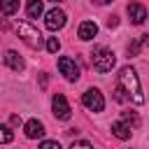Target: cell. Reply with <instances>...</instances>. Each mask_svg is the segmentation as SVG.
Instances as JSON below:
<instances>
[{"mask_svg":"<svg viewBox=\"0 0 149 149\" xmlns=\"http://www.w3.org/2000/svg\"><path fill=\"white\" fill-rule=\"evenodd\" d=\"M119 86L123 88V93H128V100H133L135 105H142L144 102V95H142V88H140V79H137V72L133 68H121L119 72Z\"/></svg>","mask_w":149,"mask_h":149,"instance_id":"cell-1","label":"cell"},{"mask_svg":"<svg viewBox=\"0 0 149 149\" xmlns=\"http://www.w3.org/2000/svg\"><path fill=\"white\" fill-rule=\"evenodd\" d=\"M91 56H93V58H91V63H93V68H95L98 72H109V70L114 68V63H116L114 51H112V49H107V47H95Z\"/></svg>","mask_w":149,"mask_h":149,"instance_id":"cell-2","label":"cell"},{"mask_svg":"<svg viewBox=\"0 0 149 149\" xmlns=\"http://www.w3.org/2000/svg\"><path fill=\"white\" fill-rule=\"evenodd\" d=\"M16 35H19L30 49H40V47H42V35H40V30L33 28L30 23H19V26H16Z\"/></svg>","mask_w":149,"mask_h":149,"instance_id":"cell-3","label":"cell"},{"mask_svg":"<svg viewBox=\"0 0 149 149\" xmlns=\"http://www.w3.org/2000/svg\"><path fill=\"white\" fill-rule=\"evenodd\" d=\"M81 102H84V107L91 109V112H102V109H105V100H102V93H100L98 88H88V91L81 95Z\"/></svg>","mask_w":149,"mask_h":149,"instance_id":"cell-4","label":"cell"},{"mask_svg":"<svg viewBox=\"0 0 149 149\" xmlns=\"http://www.w3.org/2000/svg\"><path fill=\"white\" fill-rule=\"evenodd\" d=\"M51 107H54V116L61 119V121H68L72 116V109H70V105H68V100H65L63 93H56L51 98Z\"/></svg>","mask_w":149,"mask_h":149,"instance_id":"cell-5","label":"cell"},{"mask_svg":"<svg viewBox=\"0 0 149 149\" xmlns=\"http://www.w3.org/2000/svg\"><path fill=\"white\" fill-rule=\"evenodd\" d=\"M58 70H61V74H63L68 81H77V79H79V68H77V63H74L70 56H61V58H58Z\"/></svg>","mask_w":149,"mask_h":149,"instance_id":"cell-6","label":"cell"},{"mask_svg":"<svg viewBox=\"0 0 149 149\" xmlns=\"http://www.w3.org/2000/svg\"><path fill=\"white\" fill-rule=\"evenodd\" d=\"M65 21H68V19H65V12H63V9H56V7L49 9V12H47V19H44V23H47L49 30H61V28L65 26Z\"/></svg>","mask_w":149,"mask_h":149,"instance_id":"cell-7","label":"cell"},{"mask_svg":"<svg viewBox=\"0 0 149 149\" xmlns=\"http://www.w3.org/2000/svg\"><path fill=\"white\" fill-rule=\"evenodd\" d=\"M126 12H128V16H130V21H133L135 26H142V23L147 21V7L140 5V2H130V5L126 7Z\"/></svg>","mask_w":149,"mask_h":149,"instance_id":"cell-8","label":"cell"},{"mask_svg":"<svg viewBox=\"0 0 149 149\" xmlns=\"http://www.w3.org/2000/svg\"><path fill=\"white\" fill-rule=\"evenodd\" d=\"M23 130H26V137L37 140V137H42V135H44V123H42V121H37V119H30V121H26Z\"/></svg>","mask_w":149,"mask_h":149,"instance_id":"cell-9","label":"cell"},{"mask_svg":"<svg viewBox=\"0 0 149 149\" xmlns=\"http://www.w3.org/2000/svg\"><path fill=\"white\" fill-rule=\"evenodd\" d=\"M77 35H79V40H93V37L98 35V26H95V21H81Z\"/></svg>","mask_w":149,"mask_h":149,"instance_id":"cell-10","label":"cell"},{"mask_svg":"<svg viewBox=\"0 0 149 149\" xmlns=\"http://www.w3.org/2000/svg\"><path fill=\"white\" fill-rule=\"evenodd\" d=\"M5 63H7V65H9L12 70H14V72H21V70L26 68V63H23V58H21V56H19V54H16L14 49H9V51L5 54Z\"/></svg>","mask_w":149,"mask_h":149,"instance_id":"cell-11","label":"cell"},{"mask_svg":"<svg viewBox=\"0 0 149 149\" xmlns=\"http://www.w3.org/2000/svg\"><path fill=\"white\" fill-rule=\"evenodd\" d=\"M144 47H149V35H140V37H135V40L128 44V56H140V51H142Z\"/></svg>","mask_w":149,"mask_h":149,"instance_id":"cell-12","label":"cell"},{"mask_svg":"<svg viewBox=\"0 0 149 149\" xmlns=\"http://www.w3.org/2000/svg\"><path fill=\"white\" fill-rule=\"evenodd\" d=\"M112 135L119 140H128L130 137V126H126L123 121H114L112 123Z\"/></svg>","mask_w":149,"mask_h":149,"instance_id":"cell-13","label":"cell"},{"mask_svg":"<svg viewBox=\"0 0 149 149\" xmlns=\"http://www.w3.org/2000/svg\"><path fill=\"white\" fill-rule=\"evenodd\" d=\"M0 12L5 16H12L19 12V0H0Z\"/></svg>","mask_w":149,"mask_h":149,"instance_id":"cell-14","label":"cell"},{"mask_svg":"<svg viewBox=\"0 0 149 149\" xmlns=\"http://www.w3.org/2000/svg\"><path fill=\"white\" fill-rule=\"evenodd\" d=\"M26 14H28V19H37V16H42V0H30Z\"/></svg>","mask_w":149,"mask_h":149,"instance_id":"cell-15","label":"cell"},{"mask_svg":"<svg viewBox=\"0 0 149 149\" xmlns=\"http://www.w3.org/2000/svg\"><path fill=\"white\" fill-rule=\"evenodd\" d=\"M12 140H14V133H12L7 126H2V123H0V144H9Z\"/></svg>","mask_w":149,"mask_h":149,"instance_id":"cell-16","label":"cell"},{"mask_svg":"<svg viewBox=\"0 0 149 149\" xmlns=\"http://www.w3.org/2000/svg\"><path fill=\"white\" fill-rule=\"evenodd\" d=\"M123 123H126V126H137L140 119H137L135 112H123Z\"/></svg>","mask_w":149,"mask_h":149,"instance_id":"cell-17","label":"cell"},{"mask_svg":"<svg viewBox=\"0 0 149 149\" xmlns=\"http://www.w3.org/2000/svg\"><path fill=\"white\" fill-rule=\"evenodd\" d=\"M58 49H61V42H58L56 37H49V40H47V51H49V54H56Z\"/></svg>","mask_w":149,"mask_h":149,"instance_id":"cell-18","label":"cell"},{"mask_svg":"<svg viewBox=\"0 0 149 149\" xmlns=\"http://www.w3.org/2000/svg\"><path fill=\"white\" fill-rule=\"evenodd\" d=\"M70 149H93V147H91V142H86V140H77V142L70 144Z\"/></svg>","mask_w":149,"mask_h":149,"instance_id":"cell-19","label":"cell"},{"mask_svg":"<svg viewBox=\"0 0 149 149\" xmlns=\"http://www.w3.org/2000/svg\"><path fill=\"white\" fill-rule=\"evenodd\" d=\"M40 149H61V144H58L56 140H44V142L40 144Z\"/></svg>","mask_w":149,"mask_h":149,"instance_id":"cell-20","label":"cell"},{"mask_svg":"<svg viewBox=\"0 0 149 149\" xmlns=\"http://www.w3.org/2000/svg\"><path fill=\"white\" fill-rule=\"evenodd\" d=\"M114 100H119V102H123V100H128V98L123 95V88H121V86H116V88H114Z\"/></svg>","mask_w":149,"mask_h":149,"instance_id":"cell-21","label":"cell"},{"mask_svg":"<svg viewBox=\"0 0 149 149\" xmlns=\"http://www.w3.org/2000/svg\"><path fill=\"white\" fill-rule=\"evenodd\" d=\"M116 23H119L116 16H109V19H107V26H109V28H116Z\"/></svg>","mask_w":149,"mask_h":149,"instance_id":"cell-22","label":"cell"},{"mask_svg":"<svg viewBox=\"0 0 149 149\" xmlns=\"http://www.w3.org/2000/svg\"><path fill=\"white\" fill-rule=\"evenodd\" d=\"M9 121H12V126H21V116H19V114H12Z\"/></svg>","mask_w":149,"mask_h":149,"instance_id":"cell-23","label":"cell"},{"mask_svg":"<svg viewBox=\"0 0 149 149\" xmlns=\"http://www.w3.org/2000/svg\"><path fill=\"white\" fill-rule=\"evenodd\" d=\"M93 2H98V5H107V2H112V0H93Z\"/></svg>","mask_w":149,"mask_h":149,"instance_id":"cell-24","label":"cell"},{"mask_svg":"<svg viewBox=\"0 0 149 149\" xmlns=\"http://www.w3.org/2000/svg\"><path fill=\"white\" fill-rule=\"evenodd\" d=\"M54 2H63V0H54Z\"/></svg>","mask_w":149,"mask_h":149,"instance_id":"cell-25","label":"cell"}]
</instances>
